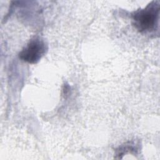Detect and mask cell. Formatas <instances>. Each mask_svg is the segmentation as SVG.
<instances>
[{"mask_svg": "<svg viewBox=\"0 0 160 160\" xmlns=\"http://www.w3.org/2000/svg\"><path fill=\"white\" fill-rule=\"evenodd\" d=\"M159 14L158 1H152L143 9L136 11L132 14V24L141 32H149L158 24Z\"/></svg>", "mask_w": 160, "mask_h": 160, "instance_id": "6da1fadb", "label": "cell"}, {"mask_svg": "<svg viewBox=\"0 0 160 160\" xmlns=\"http://www.w3.org/2000/svg\"><path fill=\"white\" fill-rule=\"evenodd\" d=\"M47 46L40 38H35L28 43L26 46L20 52L19 58L27 62L34 64L38 62L45 54Z\"/></svg>", "mask_w": 160, "mask_h": 160, "instance_id": "7a4b0ae2", "label": "cell"}]
</instances>
